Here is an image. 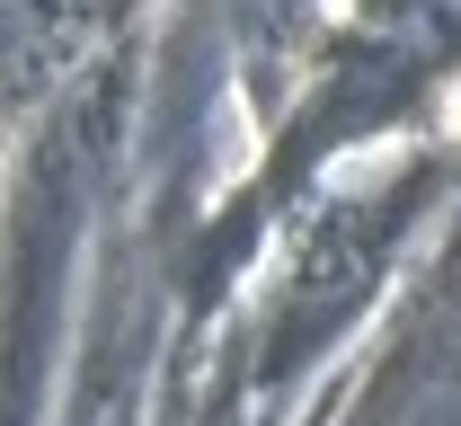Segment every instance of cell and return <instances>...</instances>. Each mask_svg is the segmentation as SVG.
Here are the masks:
<instances>
[{
    "mask_svg": "<svg viewBox=\"0 0 461 426\" xmlns=\"http://www.w3.org/2000/svg\"><path fill=\"white\" fill-rule=\"evenodd\" d=\"M346 426H461V258L435 276V294L382 347Z\"/></svg>",
    "mask_w": 461,
    "mask_h": 426,
    "instance_id": "1",
    "label": "cell"
}]
</instances>
